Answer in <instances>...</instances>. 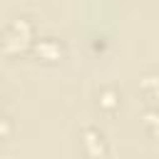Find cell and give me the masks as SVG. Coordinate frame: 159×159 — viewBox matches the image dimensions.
<instances>
[{
  "mask_svg": "<svg viewBox=\"0 0 159 159\" xmlns=\"http://www.w3.org/2000/svg\"><path fill=\"white\" fill-rule=\"evenodd\" d=\"M35 42V22L30 17H12L0 32V52L5 57H17Z\"/></svg>",
  "mask_w": 159,
  "mask_h": 159,
  "instance_id": "6da1fadb",
  "label": "cell"
},
{
  "mask_svg": "<svg viewBox=\"0 0 159 159\" xmlns=\"http://www.w3.org/2000/svg\"><path fill=\"white\" fill-rule=\"evenodd\" d=\"M35 55L45 62H57L62 57V42L57 37H42V40H35Z\"/></svg>",
  "mask_w": 159,
  "mask_h": 159,
  "instance_id": "7a4b0ae2",
  "label": "cell"
},
{
  "mask_svg": "<svg viewBox=\"0 0 159 159\" xmlns=\"http://www.w3.org/2000/svg\"><path fill=\"white\" fill-rule=\"evenodd\" d=\"M82 149L87 152V154H92V157H97V154H104L107 152V144H104V134L99 132V129H94V127H87V129H82Z\"/></svg>",
  "mask_w": 159,
  "mask_h": 159,
  "instance_id": "3957f363",
  "label": "cell"
},
{
  "mask_svg": "<svg viewBox=\"0 0 159 159\" xmlns=\"http://www.w3.org/2000/svg\"><path fill=\"white\" fill-rule=\"evenodd\" d=\"M97 107H99V112H104V114H117L119 112V107H122V94L114 89V87H104L99 94H97Z\"/></svg>",
  "mask_w": 159,
  "mask_h": 159,
  "instance_id": "277c9868",
  "label": "cell"
},
{
  "mask_svg": "<svg viewBox=\"0 0 159 159\" xmlns=\"http://www.w3.org/2000/svg\"><path fill=\"white\" fill-rule=\"evenodd\" d=\"M10 132H12V122H10V117L0 109V142H5V139L10 137Z\"/></svg>",
  "mask_w": 159,
  "mask_h": 159,
  "instance_id": "5b68a950",
  "label": "cell"
}]
</instances>
